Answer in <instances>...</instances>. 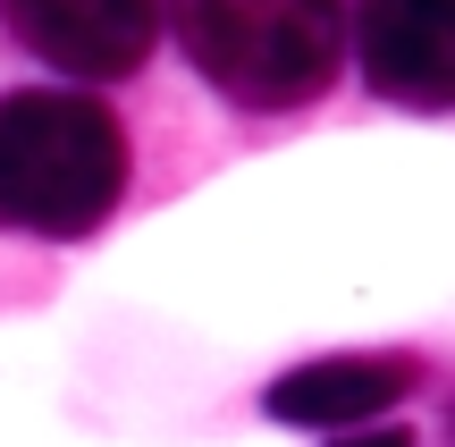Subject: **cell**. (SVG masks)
Instances as JSON below:
<instances>
[{
	"instance_id": "5b68a950",
	"label": "cell",
	"mask_w": 455,
	"mask_h": 447,
	"mask_svg": "<svg viewBox=\"0 0 455 447\" xmlns=\"http://www.w3.org/2000/svg\"><path fill=\"white\" fill-rule=\"evenodd\" d=\"M413 388H422L413 355H321L278 371L261 405L295 431H379V414H396Z\"/></svg>"
},
{
	"instance_id": "6da1fadb",
	"label": "cell",
	"mask_w": 455,
	"mask_h": 447,
	"mask_svg": "<svg viewBox=\"0 0 455 447\" xmlns=\"http://www.w3.org/2000/svg\"><path fill=\"white\" fill-rule=\"evenodd\" d=\"M127 195V127L93 93H0V228L93 236Z\"/></svg>"
},
{
	"instance_id": "277c9868",
	"label": "cell",
	"mask_w": 455,
	"mask_h": 447,
	"mask_svg": "<svg viewBox=\"0 0 455 447\" xmlns=\"http://www.w3.org/2000/svg\"><path fill=\"white\" fill-rule=\"evenodd\" d=\"M0 26L60 76H127L161 34V0H0Z\"/></svg>"
},
{
	"instance_id": "3957f363",
	"label": "cell",
	"mask_w": 455,
	"mask_h": 447,
	"mask_svg": "<svg viewBox=\"0 0 455 447\" xmlns=\"http://www.w3.org/2000/svg\"><path fill=\"white\" fill-rule=\"evenodd\" d=\"M355 60L396 110H455V0H355Z\"/></svg>"
},
{
	"instance_id": "7a4b0ae2",
	"label": "cell",
	"mask_w": 455,
	"mask_h": 447,
	"mask_svg": "<svg viewBox=\"0 0 455 447\" xmlns=\"http://www.w3.org/2000/svg\"><path fill=\"white\" fill-rule=\"evenodd\" d=\"M186 60L236 110H304L346 51V0H169Z\"/></svg>"
},
{
	"instance_id": "8992f818",
	"label": "cell",
	"mask_w": 455,
	"mask_h": 447,
	"mask_svg": "<svg viewBox=\"0 0 455 447\" xmlns=\"http://www.w3.org/2000/svg\"><path fill=\"white\" fill-rule=\"evenodd\" d=\"M338 447H413V431H396V422H379V431H346Z\"/></svg>"
}]
</instances>
